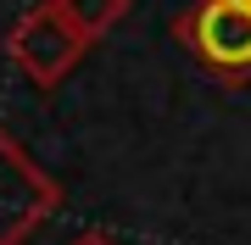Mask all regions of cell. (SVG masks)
<instances>
[{
  "mask_svg": "<svg viewBox=\"0 0 251 245\" xmlns=\"http://www.w3.org/2000/svg\"><path fill=\"white\" fill-rule=\"evenodd\" d=\"M173 39L218 84H251V0H190L173 17Z\"/></svg>",
  "mask_w": 251,
  "mask_h": 245,
  "instance_id": "obj_1",
  "label": "cell"
},
{
  "mask_svg": "<svg viewBox=\"0 0 251 245\" xmlns=\"http://www.w3.org/2000/svg\"><path fill=\"white\" fill-rule=\"evenodd\" d=\"M84 50H90V39L78 34V22H73L56 0L28 6L23 17L11 22V34H6V56L17 62V73L34 84V89H56V84L84 62Z\"/></svg>",
  "mask_w": 251,
  "mask_h": 245,
  "instance_id": "obj_2",
  "label": "cell"
},
{
  "mask_svg": "<svg viewBox=\"0 0 251 245\" xmlns=\"http://www.w3.org/2000/svg\"><path fill=\"white\" fill-rule=\"evenodd\" d=\"M62 184L0 128V245H28L39 223L56 218Z\"/></svg>",
  "mask_w": 251,
  "mask_h": 245,
  "instance_id": "obj_3",
  "label": "cell"
},
{
  "mask_svg": "<svg viewBox=\"0 0 251 245\" xmlns=\"http://www.w3.org/2000/svg\"><path fill=\"white\" fill-rule=\"evenodd\" d=\"M56 6H62L67 17L78 22V34H84V39H90V45H95V39H106L112 28L123 22L128 0H56Z\"/></svg>",
  "mask_w": 251,
  "mask_h": 245,
  "instance_id": "obj_4",
  "label": "cell"
},
{
  "mask_svg": "<svg viewBox=\"0 0 251 245\" xmlns=\"http://www.w3.org/2000/svg\"><path fill=\"white\" fill-rule=\"evenodd\" d=\"M67 245H117V240L106 234V228H84V234H73Z\"/></svg>",
  "mask_w": 251,
  "mask_h": 245,
  "instance_id": "obj_5",
  "label": "cell"
}]
</instances>
